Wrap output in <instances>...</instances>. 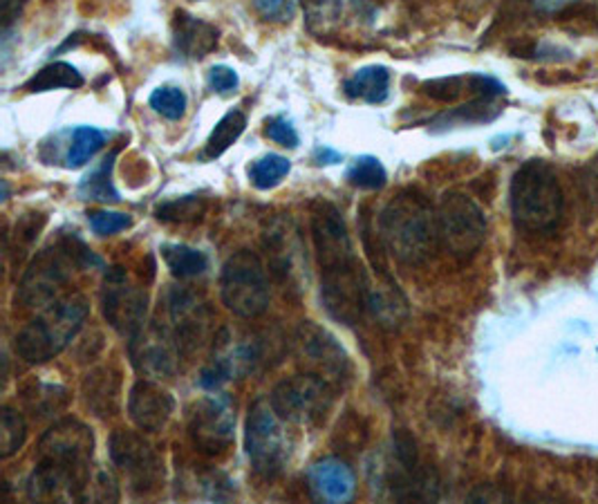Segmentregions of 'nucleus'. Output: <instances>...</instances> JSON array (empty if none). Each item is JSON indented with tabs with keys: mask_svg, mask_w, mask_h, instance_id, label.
Segmentation results:
<instances>
[{
	"mask_svg": "<svg viewBox=\"0 0 598 504\" xmlns=\"http://www.w3.org/2000/svg\"><path fill=\"white\" fill-rule=\"evenodd\" d=\"M28 440V424L23 414L12 408L3 406V412H0V458L8 460L17 455Z\"/></svg>",
	"mask_w": 598,
	"mask_h": 504,
	"instance_id": "c756f323",
	"label": "nucleus"
},
{
	"mask_svg": "<svg viewBox=\"0 0 598 504\" xmlns=\"http://www.w3.org/2000/svg\"><path fill=\"white\" fill-rule=\"evenodd\" d=\"M193 447L209 455H224L235 440V412L229 395H207L191 403L187 414Z\"/></svg>",
	"mask_w": 598,
	"mask_h": 504,
	"instance_id": "f8f14e48",
	"label": "nucleus"
},
{
	"mask_svg": "<svg viewBox=\"0 0 598 504\" xmlns=\"http://www.w3.org/2000/svg\"><path fill=\"white\" fill-rule=\"evenodd\" d=\"M508 207L518 229L529 233L554 231L565 213V196L554 168L543 159L525 161L511 178Z\"/></svg>",
	"mask_w": 598,
	"mask_h": 504,
	"instance_id": "7ed1b4c3",
	"label": "nucleus"
},
{
	"mask_svg": "<svg viewBox=\"0 0 598 504\" xmlns=\"http://www.w3.org/2000/svg\"><path fill=\"white\" fill-rule=\"evenodd\" d=\"M176 410V399L155 381L141 379L130 388L128 417L144 433H159Z\"/></svg>",
	"mask_w": 598,
	"mask_h": 504,
	"instance_id": "6ab92c4d",
	"label": "nucleus"
},
{
	"mask_svg": "<svg viewBox=\"0 0 598 504\" xmlns=\"http://www.w3.org/2000/svg\"><path fill=\"white\" fill-rule=\"evenodd\" d=\"M244 449L253 471L265 480L279 477L290 462V440L270 399L253 401L244 424Z\"/></svg>",
	"mask_w": 598,
	"mask_h": 504,
	"instance_id": "0eeeda50",
	"label": "nucleus"
},
{
	"mask_svg": "<svg viewBox=\"0 0 598 504\" xmlns=\"http://www.w3.org/2000/svg\"><path fill=\"white\" fill-rule=\"evenodd\" d=\"M104 144H106V133H102L99 128H93V126L74 128L70 148L65 153V166L67 168L83 166Z\"/></svg>",
	"mask_w": 598,
	"mask_h": 504,
	"instance_id": "2f4dec72",
	"label": "nucleus"
},
{
	"mask_svg": "<svg viewBox=\"0 0 598 504\" xmlns=\"http://www.w3.org/2000/svg\"><path fill=\"white\" fill-rule=\"evenodd\" d=\"M102 309L106 321L124 336H135L146 325L148 296L146 290L135 285L126 270L111 267L104 279Z\"/></svg>",
	"mask_w": 598,
	"mask_h": 504,
	"instance_id": "dca6fc26",
	"label": "nucleus"
},
{
	"mask_svg": "<svg viewBox=\"0 0 598 504\" xmlns=\"http://www.w3.org/2000/svg\"><path fill=\"white\" fill-rule=\"evenodd\" d=\"M500 115V106L495 104V99H484L478 97L473 102H469L466 106L453 108L444 115H440L433 122V130H444V128H453V126H464V124H484L491 122Z\"/></svg>",
	"mask_w": 598,
	"mask_h": 504,
	"instance_id": "a878e982",
	"label": "nucleus"
},
{
	"mask_svg": "<svg viewBox=\"0 0 598 504\" xmlns=\"http://www.w3.org/2000/svg\"><path fill=\"white\" fill-rule=\"evenodd\" d=\"M340 159H344V157H340L336 150H332V148H327V146H321V148H316L314 150V161L318 164V166H329V164H338Z\"/></svg>",
	"mask_w": 598,
	"mask_h": 504,
	"instance_id": "37998d69",
	"label": "nucleus"
},
{
	"mask_svg": "<svg viewBox=\"0 0 598 504\" xmlns=\"http://www.w3.org/2000/svg\"><path fill=\"white\" fill-rule=\"evenodd\" d=\"M294 357L305 372L332 384L336 390L350 381L353 364L348 353L332 332L314 321H303L296 327Z\"/></svg>",
	"mask_w": 598,
	"mask_h": 504,
	"instance_id": "1a4fd4ad",
	"label": "nucleus"
},
{
	"mask_svg": "<svg viewBox=\"0 0 598 504\" xmlns=\"http://www.w3.org/2000/svg\"><path fill=\"white\" fill-rule=\"evenodd\" d=\"M336 388L310 372L283 379L270 395V401L283 422L296 427H321L329 414Z\"/></svg>",
	"mask_w": 598,
	"mask_h": 504,
	"instance_id": "6e6552de",
	"label": "nucleus"
},
{
	"mask_svg": "<svg viewBox=\"0 0 598 504\" xmlns=\"http://www.w3.org/2000/svg\"><path fill=\"white\" fill-rule=\"evenodd\" d=\"M379 238L399 263L421 265L440 244L438 209L421 193L403 191L384 207Z\"/></svg>",
	"mask_w": 598,
	"mask_h": 504,
	"instance_id": "f03ea898",
	"label": "nucleus"
},
{
	"mask_svg": "<svg viewBox=\"0 0 598 504\" xmlns=\"http://www.w3.org/2000/svg\"><path fill=\"white\" fill-rule=\"evenodd\" d=\"M111 166L113 157L106 159L91 176H85L78 185V196L83 200H97V202H119V193L111 182Z\"/></svg>",
	"mask_w": 598,
	"mask_h": 504,
	"instance_id": "72a5a7b5",
	"label": "nucleus"
},
{
	"mask_svg": "<svg viewBox=\"0 0 598 504\" xmlns=\"http://www.w3.org/2000/svg\"><path fill=\"white\" fill-rule=\"evenodd\" d=\"M265 135L272 141H276V144H281L285 148H296L298 146V133H296L294 124L287 117H272V119H267Z\"/></svg>",
	"mask_w": 598,
	"mask_h": 504,
	"instance_id": "ea45409f",
	"label": "nucleus"
},
{
	"mask_svg": "<svg viewBox=\"0 0 598 504\" xmlns=\"http://www.w3.org/2000/svg\"><path fill=\"white\" fill-rule=\"evenodd\" d=\"M85 83L83 74L63 61L50 63L45 67H41L28 83L23 86L25 93H48V91H59V88H70L76 91Z\"/></svg>",
	"mask_w": 598,
	"mask_h": 504,
	"instance_id": "b1692460",
	"label": "nucleus"
},
{
	"mask_svg": "<svg viewBox=\"0 0 598 504\" xmlns=\"http://www.w3.org/2000/svg\"><path fill=\"white\" fill-rule=\"evenodd\" d=\"M218 30L185 12V10H178L176 17H174V43H176V50L185 56V59H204L207 54H211L216 48H218Z\"/></svg>",
	"mask_w": 598,
	"mask_h": 504,
	"instance_id": "412c9836",
	"label": "nucleus"
},
{
	"mask_svg": "<svg viewBox=\"0 0 598 504\" xmlns=\"http://www.w3.org/2000/svg\"><path fill=\"white\" fill-rule=\"evenodd\" d=\"M312 240L321 270V296L332 318L355 325L368 307V279L355 254L344 213L327 200L312 204Z\"/></svg>",
	"mask_w": 598,
	"mask_h": 504,
	"instance_id": "f257e3e1",
	"label": "nucleus"
},
{
	"mask_svg": "<svg viewBox=\"0 0 598 504\" xmlns=\"http://www.w3.org/2000/svg\"><path fill=\"white\" fill-rule=\"evenodd\" d=\"M222 303L240 318H259L270 307L272 290L263 261L249 249L227 259L220 279Z\"/></svg>",
	"mask_w": 598,
	"mask_h": 504,
	"instance_id": "423d86ee",
	"label": "nucleus"
},
{
	"mask_svg": "<svg viewBox=\"0 0 598 504\" xmlns=\"http://www.w3.org/2000/svg\"><path fill=\"white\" fill-rule=\"evenodd\" d=\"M265 361V339L255 334H238L222 329L216 339L213 357L200 372L204 390H218L231 379L251 375Z\"/></svg>",
	"mask_w": 598,
	"mask_h": 504,
	"instance_id": "9b49d317",
	"label": "nucleus"
},
{
	"mask_svg": "<svg viewBox=\"0 0 598 504\" xmlns=\"http://www.w3.org/2000/svg\"><path fill=\"white\" fill-rule=\"evenodd\" d=\"M310 486L316 491L318 497L327 502H346L355 493V473L353 469L336 458L318 460L310 466Z\"/></svg>",
	"mask_w": 598,
	"mask_h": 504,
	"instance_id": "4be33fe9",
	"label": "nucleus"
},
{
	"mask_svg": "<svg viewBox=\"0 0 598 504\" xmlns=\"http://www.w3.org/2000/svg\"><path fill=\"white\" fill-rule=\"evenodd\" d=\"M263 244L270 256V270L285 285V290H307L303 287L307 285V256L298 229L292 224V220H272L263 233Z\"/></svg>",
	"mask_w": 598,
	"mask_h": 504,
	"instance_id": "2eb2a0df",
	"label": "nucleus"
},
{
	"mask_svg": "<svg viewBox=\"0 0 598 504\" xmlns=\"http://www.w3.org/2000/svg\"><path fill=\"white\" fill-rule=\"evenodd\" d=\"M88 222L95 233L99 235H113L117 231H124L133 224L130 216L117 213V211H93L88 213Z\"/></svg>",
	"mask_w": 598,
	"mask_h": 504,
	"instance_id": "4c0bfd02",
	"label": "nucleus"
},
{
	"mask_svg": "<svg viewBox=\"0 0 598 504\" xmlns=\"http://www.w3.org/2000/svg\"><path fill=\"white\" fill-rule=\"evenodd\" d=\"M161 259L170 274L178 279H193L207 272L209 259L204 251L193 249L189 244H164L161 246Z\"/></svg>",
	"mask_w": 598,
	"mask_h": 504,
	"instance_id": "393cba45",
	"label": "nucleus"
},
{
	"mask_svg": "<svg viewBox=\"0 0 598 504\" xmlns=\"http://www.w3.org/2000/svg\"><path fill=\"white\" fill-rule=\"evenodd\" d=\"M305 25L312 34L323 36L332 32L344 12V0H301Z\"/></svg>",
	"mask_w": 598,
	"mask_h": 504,
	"instance_id": "c85d7f7f",
	"label": "nucleus"
},
{
	"mask_svg": "<svg viewBox=\"0 0 598 504\" xmlns=\"http://www.w3.org/2000/svg\"><path fill=\"white\" fill-rule=\"evenodd\" d=\"M193 3H200V0H193Z\"/></svg>",
	"mask_w": 598,
	"mask_h": 504,
	"instance_id": "a18cd8bd",
	"label": "nucleus"
},
{
	"mask_svg": "<svg viewBox=\"0 0 598 504\" xmlns=\"http://www.w3.org/2000/svg\"><path fill=\"white\" fill-rule=\"evenodd\" d=\"M88 301L78 294L50 303L14 339V350L25 364H45L61 355L88 318Z\"/></svg>",
	"mask_w": 598,
	"mask_h": 504,
	"instance_id": "20e7f679",
	"label": "nucleus"
},
{
	"mask_svg": "<svg viewBox=\"0 0 598 504\" xmlns=\"http://www.w3.org/2000/svg\"><path fill=\"white\" fill-rule=\"evenodd\" d=\"M207 81H209V88H211L213 93H218V95H229V93H233V91L238 88V83H240L235 70L229 67V65H213V67L209 70Z\"/></svg>",
	"mask_w": 598,
	"mask_h": 504,
	"instance_id": "a19ab883",
	"label": "nucleus"
},
{
	"mask_svg": "<svg viewBox=\"0 0 598 504\" xmlns=\"http://www.w3.org/2000/svg\"><path fill=\"white\" fill-rule=\"evenodd\" d=\"M180 357L182 350L168 325H144L130 336V359L135 368L148 377H170L178 370Z\"/></svg>",
	"mask_w": 598,
	"mask_h": 504,
	"instance_id": "f3484780",
	"label": "nucleus"
},
{
	"mask_svg": "<svg viewBox=\"0 0 598 504\" xmlns=\"http://www.w3.org/2000/svg\"><path fill=\"white\" fill-rule=\"evenodd\" d=\"M344 91L350 99L384 104L390 95V70L386 65H366L344 83Z\"/></svg>",
	"mask_w": 598,
	"mask_h": 504,
	"instance_id": "5701e85b",
	"label": "nucleus"
},
{
	"mask_svg": "<svg viewBox=\"0 0 598 504\" xmlns=\"http://www.w3.org/2000/svg\"><path fill=\"white\" fill-rule=\"evenodd\" d=\"M88 263L99 261L81 242H76V246L72 242H59L54 246L43 249L32 261L19 285L21 303H25L28 307L50 305L56 292L70 281L72 270Z\"/></svg>",
	"mask_w": 598,
	"mask_h": 504,
	"instance_id": "39448f33",
	"label": "nucleus"
},
{
	"mask_svg": "<svg viewBox=\"0 0 598 504\" xmlns=\"http://www.w3.org/2000/svg\"><path fill=\"white\" fill-rule=\"evenodd\" d=\"M113 464L126 475L135 495H148L159 489L164 480V462L155 447L137 431L117 429L108 442Z\"/></svg>",
	"mask_w": 598,
	"mask_h": 504,
	"instance_id": "ddd939ff",
	"label": "nucleus"
},
{
	"mask_svg": "<svg viewBox=\"0 0 598 504\" xmlns=\"http://www.w3.org/2000/svg\"><path fill=\"white\" fill-rule=\"evenodd\" d=\"M204 213V202L198 196L178 198L174 202H166L157 209V218L164 222H189Z\"/></svg>",
	"mask_w": 598,
	"mask_h": 504,
	"instance_id": "e433bc0d",
	"label": "nucleus"
},
{
	"mask_svg": "<svg viewBox=\"0 0 598 504\" xmlns=\"http://www.w3.org/2000/svg\"><path fill=\"white\" fill-rule=\"evenodd\" d=\"M93 453V429L78 422V419H61L50 431H45L39 444V462H48L76 473L91 471Z\"/></svg>",
	"mask_w": 598,
	"mask_h": 504,
	"instance_id": "4468645a",
	"label": "nucleus"
},
{
	"mask_svg": "<svg viewBox=\"0 0 598 504\" xmlns=\"http://www.w3.org/2000/svg\"><path fill=\"white\" fill-rule=\"evenodd\" d=\"M166 307H168V327L174 329L182 355H191L202 346L209 334L211 312L207 303L196 292L176 287L170 290Z\"/></svg>",
	"mask_w": 598,
	"mask_h": 504,
	"instance_id": "a211bd4d",
	"label": "nucleus"
},
{
	"mask_svg": "<svg viewBox=\"0 0 598 504\" xmlns=\"http://www.w3.org/2000/svg\"><path fill=\"white\" fill-rule=\"evenodd\" d=\"M571 0H534V6L541 10V12H558L563 10L565 6H569Z\"/></svg>",
	"mask_w": 598,
	"mask_h": 504,
	"instance_id": "c03bdc74",
	"label": "nucleus"
},
{
	"mask_svg": "<svg viewBox=\"0 0 598 504\" xmlns=\"http://www.w3.org/2000/svg\"><path fill=\"white\" fill-rule=\"evenodd\" d=\"M23 401L28 403V408L39 414V417H48L61 408L67 406V390L63 386H54V384H32L28 388H23Z\"/></svg>",
	"mask_w": 598,
	"mask_h": 504,
	"instance_id": "7c9ffc66",
	"label": "nucleus"
},
{
	"mask_svg": "<svg viewBox=\"0 0 598 504\" xmlns=\"http://www.w3.org/2000/svg\"><path fill=\"white\" fill-rule=\"evenodd\" d=\"M246 128V117L244 113L240 111H229L218 124L216 128L211 130L209 139H207V146H204V155L209 159H216L220 157L222 153H227L235 141L238 137L244 133Z\"/></svg>",
	"mask_w": 598,
	"mask_h": 504,
	"instance_id": "cd10ccee",
	"label": "nucleus"
},
{
	"mask_svg": "<svg viewBox=\"0 0 598 504\" xmlns=\"http://www.w3.org/2000/svg\"><path fill=\"white\" fill-rule=\"evenodd\" d=\"M251 3L255 12L272 23H285L294 14L292 0H251Z\"/></svg>",
	"mask_w": 598,
	"mask_h": 504,
	"instance_id": "58836bf2",
	"label": "nucleus"
},
{
	"mask_svg": "<svg viewBox=\"0 0 598 504\" xmlns=\"http://www.w3.org/2000/svg\"><path fill=\"white\" fill-rule=\"evenodd\" d=\"M148 102L157 115H161L170 122L182 119L187 113V95H185V91H180L176 86H161V88L153 91Z\"/></svg>",
	"mask_w": 598,
	"mask_h": 504,
	"instance_id": "c9c22d12",
	"label": "nucleus"
},
{
	"mask_svg": "<svg viewBox=\"0 0 598 504\" xmlns=\"http://www.w3.org/2000/svg\"><path fill=\"white\" fill-rule=\"evenodd\" d=\"M292 171V161L283 155H276V153H270L261 159H255L251 166H249V180L255 189L261 191H270L274 187H279L287 174Z\"/></svg>",
	"mask_w": 598,
	"mask_h": 504,
	"instance_id": "bb28decb",
	"label": "nucleus"
},
{
	"mask_svg": "<svg viewBox=\"0 0 598 504\" xmlns=\"http://www.w3.org/2000/svg\"><path fill=\"white\" fill-rule=\"evenodd\" d=\"M25 3H28V0H0V19H3L6 30H10L12 23H17V19L21 17Z\"/></svg>",
	"mask_w": 598,
	"mask_h": 504,
	"instance_id": "79ce46f5",
	"label": "nucleus"
},
{
	"mask_svg": "<svg viewBox=\"0 0 598 504\" xmlns=\"http://www.w3.org/2000/svg\"><path fill=\"white\" fill-rule=\"evenodd\" d=\"M346 178L353 187L364 189V191H377L388 182V174H386L384 164L373 155L357 157L355 164L348 168Z\"/></svg>",
	"mask_w": 598,
	"mask_h": 504,
	"instance_id": "473e14b6",
	"label": "nucleus"
},
{
	"mask_svg": "<svg viewBox=\"0 0 598 504\" xmlns=\"http://www.w3.org/2000/svg\"><path fill=\"white\" fill-rule=\"evenodd\" d=\"M440 244L455 259H471L486 240V218L480 204L466 193L451 191L438 207Z\"/></svg>",
	"mask_w": 598,
	"mask_h": 504,
	"instance_id": "9d476101",
	"label": "nucleus"
},
{
	"mask_svg": "<svg viewBox=\"0 0 598 504\" xmlns=\"http://www.w3.org/2000/svg\"><path fill=\"white\" fill-rule=\"evenodd\" d=\"M421 91H423L426 97H431V99L442 102V104H451V102H458L464 93L473 95L471 74L469 76H442V78L426 81L421 86Z\"/></svg>",
	"mask_w": 598,
	"mask_h": 504,
	"instance_id": "f704fd0d",
	"label": "nucleus"
},
{
	"mask_svg": "<svg viewBox=\"0 0 598 504\" xmlns=\"http://www.w3.org/2000/svg\"><path fill=\"white\" fill-rule=\"evenodd\" d=\"M85 406L99 419H108L119 410L122 399V377L111 366H99L85 375L81 384Z\"/></svg>",
	"mask_w": 598,
	"mask_h": 504,
	"instance_id": "aec40b11",
	"label": "nucleus"
}]
</instances>
